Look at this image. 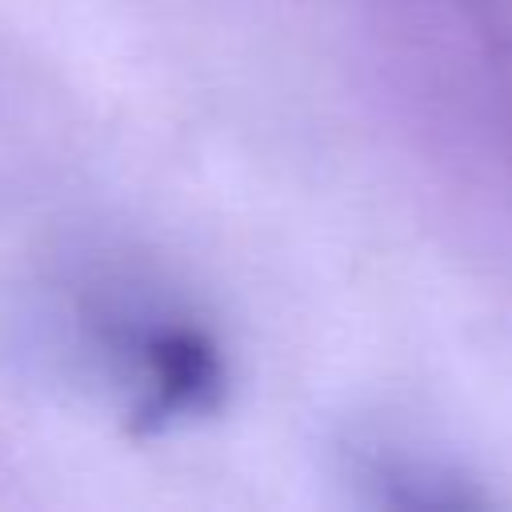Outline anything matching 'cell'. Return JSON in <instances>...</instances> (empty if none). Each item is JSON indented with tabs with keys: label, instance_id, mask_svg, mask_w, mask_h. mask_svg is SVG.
Returning a JSON list of instances; mask_svg holds the SVG:
<instances>
[{
	"label": "cell",
	"instance_id": "obj_1",
	"mask_svg": "<svg viewBox=\"0 0 512 512\" xmlns=\"http://www.w3.org/2000/svg\"><path fill=\"white\" fill-rule=\"evenodd\" d=\"M224 396V364L200 328H164L144 344V400L136 428L156 432L172 420L204 416Z\"/></svg>",
	"mask_w": 512,
	"mask_h": 512
}]
</instances>
